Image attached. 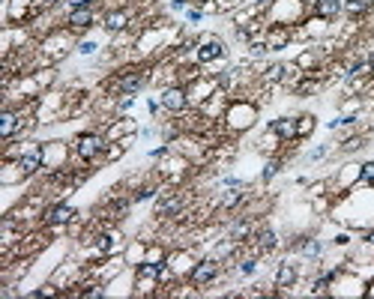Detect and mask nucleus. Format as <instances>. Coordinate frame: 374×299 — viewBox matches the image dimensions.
Masks as SVG:
<instances>
[{"label": "nucleus", "mask_w": 374, "mask_h": 299, "mask_svg": "<svg viewBox=\"0 0 374 299\" xmlns=\"http://www.w3.org/2000/svg\"><path fill=\"white\" fill-rule=\"evenodd\" d=\"M75 150H78V156L81 159H93L99 150H102V138L99 135H78V141H75Z\"/></svg>", "instance_id": "1"}, {"label": "nucleus", "mask_w": 374, "mask_h": 299, "mask_svg": "<svg viewBox=\"0 0 374 299\" xmlns=\"http://www.w3.org/2000/svg\"><path fill=\"white\" fill-rule=\"evenodd\" d=\"M90 21H93V3H90V0L75 3V9H72V15H69V24H72V27H87Z\"/></svg>", "instance_id": "2"}, {"label": "nucleus", "mask_w": 374, "mask_h": 299, "mask_svg": "<svg viewBox=\"0 0 374 299\" xmlns=\"http://www.w3.org/2000/svg\"><path fill=\"white\" fill-rule=\"evenodd\" d=\"M216 273H219V264H216V261H201V264L192 270V282H195V285H207V282L216 279Z\"/></svg>", "instance_id": "3"}, {"label": "nucleus", "mask_w": 374, "mask_h": 299, "mask_svg": "<svg viewBox=\"0 0 374 299\" xmlns=\"http://www.w3.org/2000/svg\"><path fill=\"white\" fill-rule=\"evenodd\" d=\"M162 105L168 111H183L186 108V93L183 90H165L162 93Z\"/></svg>", "instance_id": "4"}, {"label": "nucleus", "mask_w": 374, "mask_h": 299, "mask_svg": "<svg viewBox=\"0 0 374 299\" xmlns=\"http://www.w3.org/2000/svg\"><path fill=\"white\" fill-rule=\"evenodd\" d=\"M273 132L282 135V138H294V135H300V123H297V120H276V123H273Z\"/></svg>", "instance_id": "5"}, {"label": "nucleus", "mask_w": 374, "mask_h": 299, "mask_svg": "<svg viewBox=\"0 0 374 299\" xmlns=\"http://www.w3.org/2000/svg\"><path fill=\"white\" fill-rule=\"evenodd\" d=\"M72 216H75V210L63 204V207H54V210H48V216H45V219H48L51 225H66Z\"/></svg>", "instance_id": "6"}, {"label": "nucleus", "mask_w": 374, "mask_h": 299, "mask_svg": "<svg viewBox=\"0 0 374 299\" xmlns=\"http://www.w3.org/2000/svg\"><path fill=\"white\" fill-rule=\"evenodd\" d=\"M315 9H318L321 18H333L342 9V0H315Z\"/></svg>", "instance_id": "7"}, {"label": "nucleus", "mask_w": 374, "mask_h": 299, "mask_svg": "<svg viewBox=\"0 0 374 299\" xmlns=\"http://www.w3.org/2000/svg\"><path fill=\"white\" fill-rule=\"evenodd\" d=\"M141 87H144V75H126V78H120V90L123 93H135Z\"/></svg>", "instance_id": "8"}, {"label": "nucleus", "mask_w": 374, "mask_h": 299, "mask_svg": "<svg viewBox=\"0 0 374 299\" xmlns=\"http://www.w3.org/2000/svg\"><path fill=\"white\" fill-rule=\"evenodd\" d=\"M42 165V156L39 153H30V156H21V162H18V168L24 171V174H33L36 168Z\"/></svg>", "instance_id": "9"}, {"label": "nucleus", "mask_w": 374, "mask_h": 299, "mask_svg": "<svg viewBox=\"0 0 374 299\" xmlns=\"http://www.w3.org/2000/svg\"><path fill=\"white\" fill-rule=\"evenodd\" d=\"M219 54H222V45H219V42H207V45L201 48L198 60H201V63H207V60H213V57H219Z\"/></svg>", "instance_id": "10"}, {"label": "nucleus", "mask_w": 374, "mask_h": 299, "mask_svg": "<svg viewBox=\"0 0 374 299\" xmlns=\"http://www.w3.org/2000/svg\"><path fill=\"white\" fill-rule=\"evenodd\" d=\"M123 24H126V15H123V12H111V15L105 18V27H108V30H120Z\"/></svg>", "instance_id": "11"}, {"label": "nucleus", "mask_w": 374, "mask_h": 299, "mask_svg": "<svg viewBox=\"0 0 374 299\" xmlns=\"http://www.w3.org/2000/svg\"><path fill=\"white\" fill-rule=\"evenodd\" d=\"M12 132H15V114H9V111H6V114H3V123H0V135H3V138H9Z\"/></svg>", "instance_id": "12"}, {"label": "nucleus", "mask_w": 374, "mask_h": 299, "mask_svg": "<svg viewBox=\"0 0 374 299\" xmlns=\"http://www.w3.org/2000/svg\"><path fill=\"white\" fill-rule=\"evenodd\" d=\"M180 210V201L177 198H165V201H159V216H165V213H177Z\"/></svg>", "instance_id": "13"}, {"label": "nucleus", "mask_w": 374, "mask_h": 299, "mask_svg": "<svg viewBox=\"0 0 374 299\" xmlns=\"http://www.w3.org/2000/svg\"><path fill=\"white\" fill-rule=\"evenodd\" d=\"M369 6H372V0H351V3L345 6V9H348L351 15H360V12H366Z\"/></svg>", "instance_id": "14"}, {"label": "nucleus", "mask_w": 374, "mask_h": 299, "mask_svg": "<svg viewBox=\"0 0 374 299\" xmlns=\"http://www.w3.org/2000/svg\"><path fill=\"white\" fill-rule=\"evenodd\" d=\"M294 267H282V273H279V288H285V285H291L294 282Z\"/></svg>", "instance_id": "15"}, {"label": "nucleus", "mask_w": 374, "mask_h": 299, "mask_svg": "<svg viewBox=\"0 0 374 299\" xmlns=\"http://www.w3.org/2000/svg\"><path fill=\"white\" fill-rule=\"evenodd\" d=\"M276 246V234L273 231H264L261 234V249H273Z\"/></svg>", "instance_id": "16"}, {"label": "nucleus", "mask_w": 374, "mask_h": 299, "mask_svg": "<svg viewBox=\"0 0 374 299\" xmlns=\"http://www.w3.org/2000/svg\"><path fill=\"white\" fill-rule=\"evenodd\" d=\"M240 198H243V192H228V195H225V201H222V204H225V207H234V204H237V201H240Z\"/></svg>", "instance_id": "17"}, {"label": "nucleus", "mask_w": 374, "mask_h": 299, "mask_svg": "<svg viewBox=\"0 0 374 299\" xmlns=\"http://www.w3.org/2000/svg\"><path fill=\"white\" fill-rule=\"evenodd\" d=\"M363 180H366V183H374V162L363 165Z\"/></svg>", "instance_id": "18"}, {"label": "nucleus", "mask_w": 374, "mask_h": 299, "mask_svg": "<svg viewBox=\"0 0 374 299\" xmlns=\"http://www.w3.org/2000/svg\"><path fill=\"white\" fill-rule=\"evenodd\" d=\"M285 39H288V33H285V30H276L270 42H273V45H285Z\"/></svg>", "instance_id": "19"}, {"label": "nucleus", "mask_w": 374, "mask_h": 299, "mask_svg": "<svg viewBox=\"0 0 374 299\" xmlns=\"http://www.w3.org/2000/svg\"><path fill=\"white\" fill-rule=\"evenodd\" d=\"M303 252H306V255H318V252H321V243H306Z\"/></svg>", "instance_id": "20"}, {"label": "nucleus", "mask_w": 374, "mask_h": 299, "mask_svg": "<svg viewBox=\"0 0 374 299\" xmlns=\"http://www.w3.org/2000/svg\"><path fill=\"white\" fill-rule=\"evenodd\" d=\"M282 72H285L282 66H273V69H270V81H279V78H282Z\"/></svg>", "instance_id": "21"}, {"label": "nucleus", "mask_w": 374, "mask_h": 299, "mask_svg": "<svg viewBox=\"0 0 374 299\" xmlns=\"http://www.w3.org/2000/svg\"><path fill=\"white\" fill-rule=\"evenodd\" d=\"M93 51H96V42H84L81 45V54H93Z\"/></svg>", "instance_id": "22"}, {"label": "nucleus", "mask_w": 374, "mask_h": 299, "mask_svg": "<svg viewBox=\"0 0 374 299\" xmlns=\"http://www.w3.org/2000/svg\"><path fill=\"white\" fill-rule=\"evenodd\" d=\"M276 171H279V165H276V162H273V165H267V171H264V180H270Z\"/></svg>", "instance_id": "23"}, {"label": "nucleus", "mask_w": 374, "mask_h": 299, "mask_svg": "<svg viewBox=\"0 0 374 299\" xmlns=\"http://www.w3.org/2000/svg\"><path fill=\"white\" fill-rule=\"evenodd\" d=\"M369 243H372V246H374V231H372V234H369Z\"/></svg>", "instance_id": "24"}, {"label": "nucleus", "mask_w": 374, "mask_h": 299, "mask_svg": "<svg viewBox=\"0 0 374 299\" xmlns=\"http://www.w3.org/2000/svg\"><path fill=\"white\" fill-rule=\"evenodd\" d=\"M369 69H372V72H374V57H372V63H369Z\"/></svg>", "instance_id": "25"}]
</instances>
